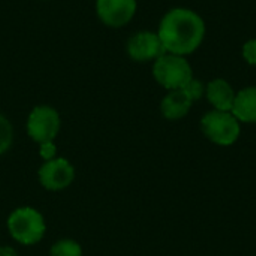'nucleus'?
<instances>
[{
	"mask_svg": "<svg viewBox=\"0 0 256 256\" xmlns=\"http://www.w3.org/2000/svg\"><path fill=\"white\" fill-rule=\"evenodd\" d=\"M158 34L165 52L186 57L201 46L206 38V22L192 9L174 8L162 18Z\"/></svg>",
	"mask_w": 256,
	"mask_h": 256,
	"instance_id": "obj_1",
	"label": "nucleus"
},
{
	"mask_svg": "<svg viewBox=\"0 0 256 256\" xmlns=\"http://www.w3.org/2000/svg\"><path fill=\"white\" fill-rule=\"evenodd\" d=\"M9 236L22 246L40 243L46 232V224L40 212L33 207H18L8 218Z\"/></svg>",
	"mask_w": 256,
	"mask_h": 256,
	"instance_id": "obj_2",
	"label": "nucleus"
},
{
	"mask_svg": "<svg viewBox=\"0 0 256 256\" xmlns=\"http://www.w3.org/2000/svg\"><path fill=\"white\" fill-rule=\"evenodd\" d=\"M153 76L159 86L172 92L188 86L194 80V70L186 57L165 52L153 62Z\"/></svg>",
	"mask_w": 256,
	"mask_h": 256,
	"instance_id": "obj_3",
	"label": "nucleus"
},
{
	"mask_svg": "<svg viewBox=\"0 0 256 256\" xmlns=\"http://www.w3.org/2000/svg\"><path fill=\"white\" fill-rule=\"evenodd\" d=\"M27 135L36 144L52 142L62 129V117L58 111L50 105L34 106L27 117Z\"/></svg>",
	"mask_w": 256,
	"mask_h": 256,
	"instance_id": "obj_4",
	"label": "nucleus"
},
{
	"mask_svg": "<svg viewBox=\"0 0 256 256\" xmlns=\"http://www.w3.org/2000/svg\"><path fill=\"white\" fill-rule=\"evenodd\" d=\"M201 128L204 135L218 146H232L240 136V122L232 116V112L213 110L207 112L201 120Z\"/></svg>",
	"mask_w": 256,
	"mask_h": 256,
	"instance_id": "obj_5",
	"label": "nucleus"
},
{
	"mask_svg": "<svg viewBox=\"0 0 256 256\" xmlns=\"http://www.w3.org/2000/svg\"><path fill=\"white\" fill-rule=\"evenodd\" d=\"M40 186L50 192H60L68 189L75 180V166L64 158L46 160L38 171Z\"/></svg>",
	"mask_w": 256,
	"mask_h": 256,
	"instance_id": "obj_6",
	"label": "nucleus"
},
{
	"mask_svg": "<svg viewBox=\"0 0 256 256\" xmlns=\"http://www.w3.org/2000/svg\"><path fill=\"white\" fill-rule=\"evenodd\" d=\"M138 9L136 0H96L98 18L111 28L128 26Z\"/></svg>",
	"mask_w": 256,
	"mask_h": 256,
	"instance_id": "obj_7",
	"label": "nucleus"
},
{
	"mask_svg": "<svg viewBox=\"0 0 256 256\" xmlns=\"http://www.w3.org/2000/svg\"><path fill=\"white\" fill-rule=\"evenodd\" d=\"M126 51L134 62L148 63L156 62L160 56L165 54V48L158 32H138L135 33L126 45Z\"/></svg>",
	"mask_w": 256,
	"mask_h": 256,
	"instance_id": "obj_8",
	"label": "nucleus"
},
{
	"mask_svg": "<svg viewBox=\"0 0 256 256\" xmlns=\"http://www.w3.org/2000/svg\"><path fill=\"white\" fill-rule=\"evenodd\" d=\"M206 96H207L208 102L214 106V110L231 112L237 93L234 92L232 86L226 80L216 78L207 86Z\"/></svg>",
	"mask_w": 256,
	"mask_h": 256,
	"instance_id": "obj_9",
	"label": "nucleus"
},
{
	"mask_svg": "<svg viewBox=\"0 0 256 256\" xmlns=\"http://www.w3.org/2000/svg\"><path fill=\"white\" fill-rule=\"evenodd\" d=\"M192 104L194 100L183 90H172L164 98L160 111L166 120H180L189 114Z\"/></svg>",
	"mask_w": 256,
	"mask_h": 256,
	"instance_id": "obj_10",
	"label": "nucleus"
},
{
	"mask_svg": "<svg viewBox=\"0 0 256 256\" xmlns=\"http://www.w3.org/2000/svg\"><path fill=\"white\" fill-rule=\"evenodd\" d=\"M232 116L243 123H256V87H248L237 93Z\"/></svg>",
	"mask_w": 256,
	"mask_h": 256,
	"instance_id": "obj_11",
	"label": "nucleus"
},
{
	"mask_svg": "<svg viewBox=\"0 0 256 256\" xmlns=\"http://www.w3.org/2000/svg\"><path fill=\"white\" fill-rule=\"evenodd\" d=\"M50 256H82V248L75 240L63 238L52 244Z\"/></svg>",
	"mask_w": 256,
	"mask_h": 256,
	"instance_id": "obj_12",
	"label": "nucleus"
},
{
	"mask_svg": "<svg viewBox=\"0 0 256 256\" xmlns=\"http://www.w3.org/2000/svg\"><path fill=\"white\" fill-rule=\"evenodd\" d=\"M14 144V126L6 116L0 112V156L9 152Z\"/></svg>",
	"mask_w": 256,
	"mask_h": 256,
	"instance_id": "obj_13",
	"label": "nucleus"
},
{
	"mask_svg": "<svg viewBox=\"0 0 256 256\" xmlns=\"http://www.w3.org/2000/svg\"><path fill=\"white\" fill-rule=\"evenodd\" d=\"M206 86L202 84V81H200V80H192L188 86H184L182 90L195 102V100H200L204 94H206Z\"/></svg>",
	"mask_w": 256,
	"mask_h": 256,
	"instance_id": "obj_14",
	"label": "nucleus"
},
{
	"mask_svg": "<svg viewBox=\"0 0 256 256\" xmlns=\"http://www.w3.org/2000/svg\"><path fill=\"white\" fill-rule=\"evenodd\" d=\"M243 58L252 64V66H256V39H250L248 40L244 45H243Z\"/></svg>",
	"mask_w": 256,
	"mask_h": 256,
	"instance_id": "obj_15",
	"label": "nucleus"
},
{
	"mask_svg": "<svg viewBox=\"0 0 256 256\" xmlns=\"http://www.w3.org/2000/svg\"><path fill=\"white\" fill-rule=\"evenodd\" d=\"M39 147H40V148H39V154H40V158H42L45 162H46V160H52V159L57 158V147H56L54 141H52V142H44V144H40Z\"/></svg>",
	"mask_w": 256,
	"mask_h": 256,
	"instance_id": "obj_16",
	"label": "nucleus"
},
{
	"mask_svg": "<svg viewBox=\"0 0 256 256\" xmlns=\"http://www.w3.org/2000/svg\"><path fill=\"white\" fill-rule=\"evenodd\" d=\"M0 256H18V254L10 246H0Z\"/></svg>",
	"mask_w": 256,
	"mask_h": 256,
	"instance_id": "obj_17",
	"label": "nucleus"
}]
</instances>
